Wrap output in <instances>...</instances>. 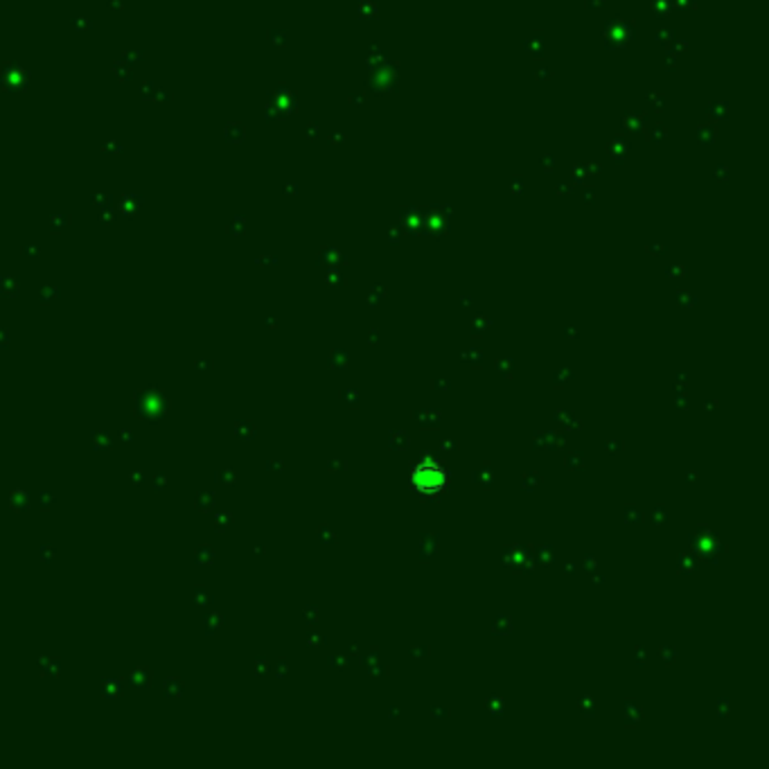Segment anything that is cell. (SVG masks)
Listing matches in <instances>:
<instances>
[{
    "instance_id": "cell-1",
    "label": "cell",
    "mask_w": 769,
    "mask_h": 769,
    "mask_svg": "<svg viewBox=\"0 0 769 769\" xmlns=\"http://www.w3.org/2000/svg\"><path fill=\"white\" fill-rule=\"evenodd\" d=\"M411 480L422 495H438L447 486V471L438 463L425 460L411 471Z\"/></svg>"
}]
</instances>
